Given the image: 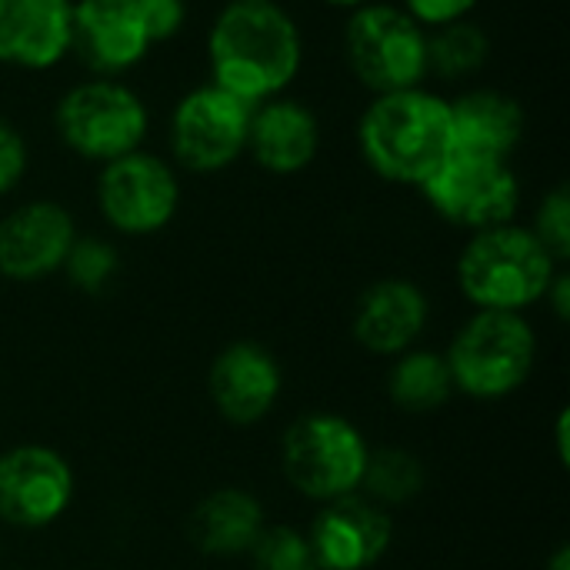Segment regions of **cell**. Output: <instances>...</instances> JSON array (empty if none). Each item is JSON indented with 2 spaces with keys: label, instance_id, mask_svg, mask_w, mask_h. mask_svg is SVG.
I'll use <instances>...</instances> for the list:
<instances>
[{
  "label": "cell",
  "instance_id": "6da1fadb",
  "mask_svg": "<svg viewBox=\"0 0 570 570\" xmlns=\"http://www.w3.org/2000/svg\"><path fill=\"white\" fill-rule=\"evenodd\" d=\"M210 83L257 107L281 97L301 70V30L277 0H230L207 37Z\"/></svg>",
  "mask_w": 570,
  "mask_h": 570
},
{
  "label": "cell",
  "instance_id": "7a4b0ae2",
  "mask_svg": "<svg viewBox=\"0 0 570 570\" xmlns=\"http://www.w3.org/2000/svg\"><path fill=\"white\" fill-rule=\"evenodd\" d=\"M364 160L394 184H424L454 150L448 100L424 87L377 94L357 127Z\"/></svg>",
  "mask_w": 570,
  "mask_h": 570
},
{
  "label": "cell",
  "instance_id": "3957f363",
  "mask_svg": "<svg viewBox=\"0 0 570 570\" xmlns=\"http://www.w3.org/2000/svg\"><path fill=\"white\" fill-rule=\"evenodd\" d=\"M554 277V254L534 237L531 227L518 224L478 230L458 261V284L478 311L521 314L544 301Z\"/></svg>",
  "mask_w": 570,
  "mask_h": 570
},
{
  "label": "cell",
  "instance_id": "277c9868",
  "mask_svg": "<svg viewBox=\"0 0 570 570\" xmlns=\"http://www.w3.org/2000/svg\"><path fill=\"white\" fill-rule=\"evenodd\" d=\"M454 391L474 401H501L524 387L534 371L538 337L521 314L478 311L444 354Z\"/></svg>",
  "mask_w": 570,
  "mask_h": 570
},
{
  "label": "cell",
  "instance_id": "5b68a950",
  "mask_svg": "<svg viewBox=\"0 0 570 570\" xmlns=\"http://www.w3.org/2000/svg\"><path fill=\"white\" fill-rule=\"evenodd\" d=\"M344 53L351 70L374 94L411 90L428 77V27L404 7L364 3L344 27Z\"/></svg>",
  "mask_w": 570,
  "mask_h": 570
},
{
  "label": "cell",
  "instance_id": "8992f818",
  "mask_svg": "<svg viewBox=\"0 0 570 570\" xmlns=\"http://www.w3.org/2000/svg\"><path fill=\"white\" fill-rule=\"evenodd\" d=\"M364 434L337 414H307L284 434L281 461L287 481L321 504L347 498L361 488L367 468Z\"/></svg>",
  "mask_w": 570,
  "mask_h": 570
},
{
  "label": "cell",
  "instance_id": "52a82bcc",
  "mask_svg": "<svg viewBox=\"0 0 570 570\" xmlns=\"http://www.w3.org/2000/svg\"><path fill=\"white\" fill-rule=\"evenodd\" d=\"M57 134L73 154L110 164L140 150L147 137V107L130 87L110 77L83 80L60 97Z\"/></svg>",
  "mask_w": 570,
  "mask_h": 570
},
{
  "label": "cell",
  "instance_id": "ba28073f",
  "mask_svg": "<svg viewBox=\"0 0 570 570\" xmlns=\"http://www.w3.org/2000/svg\"><path fill=\"white\" fill-rule=\"evenodd\" d=\"M421 190L444 220L471 227L474 234L511 224L521 200L518 174L508 160L464 150H451L444 164L421 184Z\"/></svg>",
  "mask_w": 570,
  "mask_h": 570
},
{
  "label": "cell",
  "instance_id": "9c48e42d",
  "mask_svg": "<svg viewBox=\"0 0 570 570\" xmlns=\"http://www.w3.org/2000/svg\"><path fill=\"white\" fill-rule=\"evenodd\" d=\"M250 114V104L220 90L217 83L184 94L170 117V150L177 164L197 174L230 167L247 150Z\"/></svg>",
  "mask_w": 570,
  "mask_h": 570
},
{
  "label": "cell",
  "instance_id": "30bf717a",
  "mask_svg": "<svg viewBox=\"0 0 570 570\" xmlns=\"http://www.w3.org/2000/svg\"><path fill=\"white\" fill-rule=\"evenodd\" d=\"M97 204L104 220L130 237L164 230L180 204V184L167 160L134 150L104 164L97 180Z\"/></svg>",
  "mask_w": 570,
  "mask_h": 570
},
{
  "label": "cell",
  "instance_id": "8fae6325",
  "mask_svg": "<svg viewBox=\"0 0 570 570\" xmlns=\"http://www.w3.org/2000/svg\"><path fill=\"white\" fill-rule=\"evenodd\" d=\"M73 501L70 464L37 444H20L0 454V521L37 531L67 514Z\"/></svg>",
  "mask_w": 570,
  "mask_h": 570
},
{
  "label": "cell",
  "instance_id": "7c38bea8",
  "mask_svg": "<svg viewBox=\"0 0 570 570\" xmlns=\"http://www.w3.org/2000/svg\"><path fill=\"white\" fill-rule=\"evenodd\" d=\"M150 37L137 0H77L70 7V50L100 77H117L137 67Z\"/></svg>",
  "mask_w": 570,
  "mask_h": 570
},
{
  "label": "cell",
  "instance_id": "4fadbf2b",
  "mask_svg": "<svg viewBox=\"0 0 570 570\" xmlns=\"http://www.w3.org/2000/svg\"><path fill=\"white\" fill-rule=\"evenodd\" d=\"M307 538L321 570H371L387 554L394 524L381 504L347 494L324 504Z\"/></svg>",
  "mask_w": 570,
  "mask_h": 570
},
{
  "label": "cell",
  "instance_id": "5bb4252c",
  "mask_svg": "<svg viewBox=\"0 0 570 570\" xmlns=\"http://www.w3.org/2000/svg\"><path fill=\"white\" fill-rule=\"evenodd\" d=\"M77 240L73 217L53 200H30L0 220V274L43 281L57 274Z\"/></svg>",
  "mask_w": 570,
  "mask_h": 570
},
{
  "label": "cell",
  "instance_id": "9a60e30c",
  "mask_svg": "<svg viewBox=\"0 0 570 570\" xmlns=\"http://www.w3.org/2000/svg\"><path fill=\"white\" fill-rule=\"evenodd\" d=\"M281 387L284 377L277 357L250 341L224 347L207 374V391L217 414L237 428L264 421L274 411Z\"/></svg>",
  "mask_w": 570,
  "mask_h": 570
},
{
  "label": "cell",
  "instance_id": "2e32d148",
  "mask_svg": "<svg viewBox=\"0 0 570 570\" xmlns=\"http://www.w3.org/2000/svg\"><path fill=\"white\" fill-rule=\"evenodd\" d=\"M428 297L417 284L387 277L371 284L354 307V341L377 357H397L414 347L428 327Z\"/></svg>",
  "mask_w": 570,
  "mask_h": 570
},
{
  "label": "cell",
  "instance_id": "e0dca14e",
  "mask_svg": "<svg viewBox=\"0 0 570 570\" xmlns=\"http://www.w3.org/2000/svg\"><path fill=\"white\" fill-rule=\"evenodd\" d=\"M73 0H0V63L47 70L70 50Z\"/></svg>",
  "mask_w": 570,
  "mask_h": 570
},
{
  "label": "cell",
  "instance_id": "ac0fdd59",
  "mask_svg": "<svg viewBox=\"0 0 570 570\" xmlns=\"http://www.w3.org/2000/svg\"><path fill=\"white\" fill-rule=\"evenodd\" d=\"M321 147V127L311 107L291 97H271L254 107L247 150L271 174H297L304 170Z\"/></svg>",
  "mask_w": 570,
  "mask_h": 570
},
{
  "label": "cell",
  "instance_id": "d6986e66",
  "mask_svg": "<svg viewBox=\"0 0 570 570\" xmlns=\"http://www.w3.org/2000/svg\"><path fill=\"white\" fill-rule=\"evenodd\" d=\"M448 110L454 150L511 160L524 134V110L514 97L478 87L461 94L458 100H448Z\"/></svg>",
  "mask_w": 570,
  "mask_h": 570
},
{
  "label": "cell",
  "instance_id": "ffe728a7",
  "mask_svg": "<svg viewBox=\"0 0 570 570\" xmlns=\"http://www.w3.org/2000/svg\"><path fill=\"white\" fill-rule=\"evenodd\" d=\"M264 531V508L240 488H220L207 494L190 518V538L197 551L210 558H240Z\"/></svg>",
  "mask_w": 570,
  "mask_h": 570
},
{
  "label": "cell",
  "instance_id": "44dd1931",
  "mask_svg": "<svg viewBox=\"0 0 570 570\" xmlns=\"http://www.w3.org/2000/svg\"><path fill=\"white\" fill-rule=\"evenodd\" d=\"M387 394L394 407H401L404 414H431L444 407L454 394L448 357L434 351H414V347L397 354L391 377H387Z\"/></svg>",
  "mask_w": 570,
  "mask_h": 570
},
{
  "label": "cell",
  "instance_id": "7402d4cb",
  "mask_svg": "<svg viewBox=\"0 0 570 570\" xmlns=\"http://www.w3.org/2000/svg\"><path fill=\"white\" fill-rule=\"evenodd\" d=\"M491 57V40L488 33L464 20L434 27L428 33V73H441L444 80H464L478 73Z\"/></svg>",
  "mask_w": 570,
  "mask_h": 570
},
{
  "label": "cell",
  "instance_id": "603a6c76",
  "mask_svg": "<svg viewBox=\"0 0 570 570\" xmlns=\"http://www.w3.org/2000/svg\"><path fill=\"white\" fill-rule=\"evenodd\" d=\"M361 488H367L371 501L381 508L384 504H407L424 491V468L411 451H401V448L371 451Z\"/></svg>",
  "mask_w": 570,
  "mask_h": 570
},
{
  "label": "cell",
  "instance_id": "cb8c5ba5",
  "mask_svg": "<svg viewBox=\"0 0 570 570\" xmlns=\"http://www.w3.org/2000/svg\"><path fill=\"white\" fill-rule=\"evenodd\" d=\"M254 570H321L311 538L297 528H264L247 551Z\"/></svg>",
  "mask_w": 570,
  "mask_h": 570
},
{
  "label": "cell",
  "instance_id": "d4e9b609",
  "mask_svg": "<svg viewBox=\"0 0 570 570\" xmlns=\"http://www.w3.org/2000/svg\"><path fill=\"white\" fill-rule=\"evenodd\" d=\"M60 271H67V281L77 291L97 294L117 274V250L107 240H100V237H77Z\"/></svg>",
  "mask_w": 570,
  "mask_h": 570
},
{
  "label": "cell",
  "instance_id": "484cf974",
  "mask_svg": "<svg viewBox=\"0 0 570 570\" xmlns=\"http://www.w3.org/2000/svg\"><path fill=\"white\" fill-rule=\"evenodd\" d=\"M534 237L554 254V261H568L570 254V194L568 187H554L541 207H538V217H534Z\"/></svg>",
  "mask_w": 570,
  "mask_h": 570
},
{
  "label": "cell",
  "instance_id": "4316f807",
  "mask_svg": "<svg viewBox=\"0 0 570 570\" xmlns=\"http://www.w3.org/2000/svg\"><path fill=\"white\" fill-rule=\"evenodd\" d=\"M137 10L144 17L150 43L177 37L184 20H187V3L184 0H137Z\"/></svg>",
  "mask_w": 570,
  "mask_h": 570
},
{
  "label": "cell",
  "instance_id": "83f0119b",
  "mask_svg": "<svg viewBox=\"0 0 570 570\" xmlns=\"http://www.w3.org/2000/svg\"><path fill=\"white\" fill-rule=\"evenodd\" d=\"M27 170V144L20 130L0 117V194L13 190Z\"/></svg>",
  "mask_w": 570,
  "mask_h": 570
},
{
  "label": "cell",
  "instance_id": "f1b7e54d",
  "mask_svg": "<svg viewBox=\"0 0 570 570\" xmlns=\"http://www.w3.org/2000/svg\"><path fill=\"white\" fill-rule=\"evenodd\" d=\"M478 0H404V10L421 23V27H444L454 20H464L474 10Z\"/></svg>",
  "mask_w": 570,
  "mask_h": 570
},
{
  "label": "cell",
  "instance_id": "f546056e",
  "mask_svg": "<svg viewBox=\"0 0 570 570\" xmlns=\"http://www.w3.org/2000/svg\"><path fill=\"white\" fill-rule=\"evenodd\" d=\"M558 444H561V461H568V414L558 424Z\"/></svg>",
  "mask_w": 570,
  "mask_h": 570
},
{
  "label": "cell",
  "instance_id": "4dcf8cb0",
  "mask_svg": "<svg viewBox=\"0 0 570 570\" xmlns=\"http://www.w3.org/2000/svg\"><path fill=\"white\" fill-rule=\"evenodd\" d=\"M548 570H570V551H568V548H561V551H558V554L551 558Z\"/></svg>",
  "mask_w": 570,
  "mask_h": 570
},
{
  "label": "cell",
  "instance_id": "1f68e13d",
  "mask_svg": "<svg viewBox=\"0 0 570 570\" xmlns=\"http://www.w3.org/2000/svg\"><path fill=\"white\" fill-rule=\"evenodd\" d=\"M324 3H331V7H347V10H357V7H364V3H371V0H324Z\"/></svg>",
  "mask_w": 570,
  "mask_h": 570
}]
</instances>
